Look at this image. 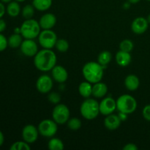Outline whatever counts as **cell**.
I'll return each instance as SVG.
<instances>
[{
	"label": "cell",
	"instance_id": "60d3db41",
	"mask_svg": "<svg viewBox=\"0 0 150 150\" xmlns=\"http://www.w3.org/2000/svg\"><path fill=\"white\" fill-rule=\"evenodd\" d=\"M147 21H148V22H149V23H150V14L149 15V16H148V17H147Z\"/></svg>",
	"mask_w": 150,
	"mask_h": 150
},
{
	"label": "cell",
	"instance_id": "d6986e66",
	"mask_svg": "<svg viewBox=\"0 0 150 150\" xmlns=\"http://www.w3.org/2000/svg\"><path fill=\"white\" fill-rule=\"evenodd\" d=\"M125 86L128 90L135 91L140 86V81L136 75H128L125 79Z\"/></svg>",
	"mask_w": 150,
	"mask_h": 150
},
{
	"label": "cell",
	"instance_id": "d4e9b609",
	"mask_svg": "<svg viewBox=\"0 0 150 150\" xmlns=\"http://www.w3.org/2000/svg\"><path fill=\"white\" fill-rule=\"evenodd\" d=\"M48 147L50 150H62L64 149V143L58 138H52L48 143Z\"/></svg>",
	"mask_w": 150,
	"mask_h": 150
},
{
	"label": "cell",
	"instance_id": "8d00e7d4",
	"mask_svg": "<svg viewBox=\"0 0 150 150\" xmlns=\"http://www.w3.org/2000/svg\"><path fill=\"white\" fill-rule=\"evenodd\" d=\"M4 13H5V7H4L2 2H0V18H1Z\"/></svg>",
	"mask_w": 150,
	"mask_h": 150
},
{
	"label": "cell",
	"instance_id": "5bb4252c",
	"mask_svg": "<svg viewBox=\"0 0 150 150\" xmlns=\"http://www.w3.org/2000/svg\"><path fill=\"white\" fill-rule=\"evenodd\" d=\"M52 78L58 83H64L67 80L68 73L66 69L61 65H55L51 70Z\"/></svg>",
	"mask_w": 150,
	"mask_h": 150
},
{
	"label": "cell",
	"instance_id": "4dcf8cb0",
	"mask_svg": "<svg viewBox=\"0 0 150 150\" xmlns=\"http://www.w3.org/2000/svg\"><path fill=\"white\" fill-rule=\"evenodd\" d=\"M48 99L50 103L57 105V104L59 103L60 100H61V96H60L59 94L57 93V92H50L49 95H48Z\"/></svg>",
	"mask_w": 150,
	"mask_h": 150
},
{
	"label": "cell",
	"instance_id": "836d02e7",
	"mask_svg": "<svg viewBox=\"0 0 150 150\" xmlns=\"http://www.w3.org/2000/svg\"><path fill=\"white\" fill-rule=\"evenodd\" d=\"M123 149L124 150H137L138 146H136L135 144L129 143V144H126L125 146L123 147Z\"/></svg>",
	"mask_w": 150,
	"mask_h": 150
},
{
	"label": "cell",
	"instance_id": "4316f807",
	"mask_svg": "<svg viewBox=\"0 0 150 150\" xmlns=\"http://www.w3.org/2000/svg\"><path fill=\"white\" fill-rule=\"evenodd\" d=\"M67 124L69 129H70V130H77L81 128L82 123L80 119L76 118V117H73V118L69 119Z\"/></svg>",
	"mask_w": 150,
	"mask_h": 150
},
{
	"label": "cell",
	"instance_id": "ac0fdd59",
	"mask_svg": "<svg viewBox=\"0 0 150 150\" xmlns=\"http://www.w3.org/2000/svg\"><path fill=\"white\" fill-rule=\"evenodd\" d=\"M116 61L121 67H126L131 62V55L129 52L123 51H119L116 54Z\"/></svg>",
	"mask_w": 150,
	"mask_h": 150
},
{
	"label": "cell",
	"instance_id": "7402d4cb",
	"mask_svg": "<svg viewBox=\"0 0 150 150\" xmlns=\"http://www.w3.org/2000/svg\"><path fill=\"white\" fill-rule=\"evenodd\" d=\"M112 55L108 51H103L99 54L98 57V62L103 67H105L111 62Z\"/></svg>",
	"mask_w": 150,
	"mask_h": 150
},
{
	"label": "cell",
	"instance_id": "ba28073f",
	"mask_svg": "<svg viewBox=\"0 0 150 150\" xmlns=\"http://www.w3.org/2000/svg\"><path fill=\"white\" fill-rule=\"evenodd\" d=\"M57 123L54 120H44L38 126V131L41 136L47 138H52L58 130Z\"/></svg>",
	"mask_w": 150,
	"mask_h": 150
},
{
	"label": "cell",
	"instance_id": "9c48e42d",
	"mask_svg": "<svg viewBox=\"0 0 150 150\" xmlns=\"http://www.w3.org/2000/svg\"><path fill=\"white\" fill-rule=\"evenodd\" d=\"M53 80L51 76L48 75H42L38 79L36 82L37 89L42 94L48 93L53 88Z\"/></svg>",
	"mask_w": 150,
	"mask_h": 150
},
{
	"label": "cell",
	"instance_id": "44dd1931",
	"mask_svg": "<svg viewBox=\"0 0 150 150\" xmlns=\"http://www.w3.org/2000/svg\"><path fill=\"white\" fill-rule=\"evenodd\" d=\"M32 4L36 10L45 11L52 5V0H33Z\"/></svg>",
	"mask_w": 150,
	"mask_h": 150
},
{
	"label": "cell",
	"instance_id": "cb8c5ba5",
	"mask_svg": "<svg viewBox=\"0 0 150 150\" xmlns=\"http://www.w3.org/2000/svg\"><path fill=\"white\" fill-rule=\"evenodd\" d=\"M22 35L20 34L15 33L12 35L9 38L8 40V45L11 48H16L21 46L22 42H23V39H22Z\"/></svg>",
	"mask_w": 150,
	"mask_h": 150
},
{
	"label": "cell",
	"instance_id": "e575fe53",
	"mask_svg": "<svg viewBox=\"0 0 150 150\" xmlns=\"http://www.w3.org/2000/svg\"><path fill=\"white\" fill-rule=\"evenodd\" d=\"M6 26H7V24H6L5 21L0 18V33L5 30Z\"/></svg>",
	"mask_w": 150,
	"mask_h": 150
},
{
	"label": "cell",
	"instance_id": "7c38bea8",
	"mask_svg": "<svg viewBox=\"0 0 150 150\" xmlns=\"http://www.w3.org/2000/svg\"><path fill=\"white\" fill-rule=\"evenodd\" d=\"M21 51L26 57H35L38 52V47L33 39H25L20 46Z\"/></svg>",
	"mask_w": 150,
	"mask_h": 150
},
{
	"label": "cell",
	"instance_id": "d6a6232c",
	"mask_svg": "<svg viewBox=\"0 0 150 150\" xmlns=\"http://www.w3.org/2000/svg\"><path fill=\"white\" fill-rule=\"evenodd\" d=\"M142 115L143 117L146 120V121L150 122V104L146 105L144 106L142 111Z\"/></svg>",
	"mask_w": 150,
	"mask_h": 150
},
{
	"label": "cell",
	"instance_id": "7bdbcfd3",
	"mask_svg": "<svg viewBox=\"0 0 150 150\" xmlns=\"http://www.w3.org/2000/svg\"><path fill=\"white\" fill-rule=\"evenodd\" d=\"M147 1H150V0H147Z\"/></svg>",
	"mask_w": 150,
	"mask_h": 150
},
{
	"label": "cell",
	"instance_id": "f35d334b",
	"mask_svg": "<svg viewBox=\"0 0 150 150\" xmlns=\"http://www.w3.org/2000/svg\"><path fill=\"white\" fill-rule=\"evenodd\" d=\"M128 1L130 3H131V4H136V3L140 1V0H128Z\"/></svg>",
	"mask_w": 150,
	"mask_h": 150
},
{
	"label": "cell",
	"instance_id": "603a6c76",
	"mask_svg": "<svg viewBox=\"0 0 150 150\" xmlns=\"http://www.w3.org/2000/svg\"><path fill=\"white\" fill-rule=\"evenodd\" d=\"M21 12V7L18 1H10L7 7V13L10 17H17Z\"/></svg>",
	"mask_w": 150,
	"mask_h": 150
},
{
	"label": "cell",
	"instance_id": "d590c367",
	"mask_svg": "<svg viewBox=\"0 0 150 150\" xmlns=\"http://www.w3.org/2000/svg\"><path fill=\"white\" fill-rule=\"evenodd\" d=\"M127 115H128V114H125V113H122V112H120V113H119V114H118L119 117H120V119L121 120L122 122H124V121H125L126 120H127Z\"/></svg>",
	"mask_w": 150,
	"mask_h": 150
},
{
	"label": "cell",
	"instance_id": "6da1fadb",
	"mask_svg": "<svg viewBox=\"0 0 150 150\" xmlns=\"http://www.w3.org/2000/svg\"><path fill=\"white\" fill-rule=\"evenodd\" d=\"M57 60V55L52 50L43 48L35 56L34 64L40 71L48 72L54 68Z\"/></svg>",
	"mask_w": 150,
	"mask_h": 150
},
{
	"label": "cell",
	"instance_id": "8fae6325",
	"mask_svg": "<svg viewBox=\"0 0 150 150\" xmlns=\"http://www.w3.org/2000/svg\"><path fill=\"white\" fill-rule=\"evenodd\" d=\"M39 134L38 127L32 125H27L22 130V138L28 144H32L36 142Z\"/></svg>",
	"mask_w": 150,
	"mask_h": 150
},
{
	"label": "cell",
	"instance_id": "52a82bcc",
	"mask_svg": "<svg viewBox=\"0 0 150 150\" xmlns=\"http://www.w3.org/2000/svg\"><path fill=\"white\" fill-rule=\"evenodd\" d=\"M70 112L68 107L62 103L56 105L52 111L53 120L59 125L67 123L70 119Z\"/></svg>",
	"mask_w": 150,
	"mask_h": 150
},
{
	"label": "cell",
	"instance_id": "4fadbf2b",
	"mask_svg": "<svg viewBox=\"0 0 150 150\" xmlns=\"http://www.w3.org/2000/svg\"><path fill=\"white\" fill-rule=\"evenodd\" d=\"M149 22L147 19L143 17H138L133 20L131 23V29L133 33L136 35L144 34L148 29Z\"/></svg>",
	"mask_w": 150,
	"mask_h": 150
},
{
	"label": "cell",
	"instance_id": "f1b7e54d",
	"mask_svg": "<svg viewBox=\"0 0 150 150\" xmlns=\"http://www.w3.org/2000/svg\"><path fill=\"white\" fill-rule=\"evenodd\" d=\"M55 47L59 52L64 53L69 49V42L65 39H58L56 42Z\"/></svg>",
	"mask_w": 150,
	"mask_h": 150
},
{
	"label": "cell",
	"instance_id": "ab89813d",
	"mask_svg": "<svg viewBox=\"0 0 150 150\" xmlns=\"http://www.w3.org/2000/svg\"><path fill=\"white\" fill-rule=\"evenodd\" d=\"M1 1L3 3H10L12 0H1Z\"/></svg>",
	"mask_w": 150,
	"mask_h": 150
},
{
	"label": "cell",
	"instance_id": "1f68e13d",
	"mask_svg": "<svg viewBox=\"0 0 150 150\" xmlns=\"http://www.w3.org/2000/svg\"><path fill=\"white\" fill-rule=\"evenodd\" d=\"M8 45V40L7 38L0 33V52L4 51Z\"/></svg>",
	"mask_w": 150,
	"mask_h": 150
},
{
	"label": "cell",
	"instance_id": "7a4b0ae2",
	"mask_svg": "<svg viewBox=\"0 0 150 150\" xmlns=\"http://www.w3.org/2000/svg\"><path fill=\"white\" fill-rule=\"evenodd\" d=\"M104 67L95 62H89L83 65L82 73L87 81L95 83L101 81L103 77Z\"/></svg>",
	"mask_w": 150,
	"mask_h": 150
},
{
	"label": "cell",
	"instance_id": "3957f363",
	"mask_svg": "<svg viewBox=\"0 0 150 150\" xmlns=\"http://www.w3.org/2000/svg\"><path fill=\"white\" fill-rule=\"evenodd\" d=\"M80 112L86 120H94L100 114L99 103L93 98H86L81 105Z\"/></svg>",
	"mask_w": 150,
	"mask_h": 150
},
{
	"label": "cell",
	"instance_id": "ffe728a7",
	"mask_svg": "<svg viewBox=\"0 0 150 150\" xmlns=\"http://www.w3.org/2000/svg\"><path fill=\"white\" fill-rule=\"evenodd\" d=\"M79 92L81 96L84 98H89L92 95V85L89 81H83L79 86Z\"/></svg>",
	"mask_w": 150,
	"mask_h": 150
},
{
	"label": "cell",
	"instance_id": "277c9868",
	"mask_svg": "<svg viewBox=\"0 0 150 150\" xmlns=\"http://www.w3.org/2000/svg\"><path fill=\"white\" fill-rule=\"evenodd\" d=\"M20 28L21 35L25 39H35L40 33V25L35 19H26Z\"/></svg>",
	"mask_w": 150,
	"mask_h": 150
},
{
	"label": "cell",
	"instance_id": "74e56055",
	"mask_svg": "<svg viewBox=\"0 0 150 150\" xmlns=\"http://www.w3.org/2000/svg\"><path fill=\"white\" fill-rule=\"evenodd\" d=\"M4 137L3 133H1V131L0 130V146H2V144H4Z\"/></svg>",
	"mask_w": 150,
	"mask_h": 150
},
{
	"label": "cell",
	"instance_id": "9a60e30c",
	"mask_svg": "<svg viewBox=\"0 0 150 150\" xmlns=\"http://www.w3.org/2000/svg\"><path fill=\"white\" fill-rule=\"evenodd\" d=\"M57 23V17L53 13H46L44 14L40 18L39 23L41 29H51Z\"/></svg>",
	"mask_w": 150,
	"mask_h": 150
},
{
	"label": "cell",
	"instance_id": "30bf717a",
	"mask_svg": "<svg viewBox=\"0 0 150 150\" xmlns=\"http://www.w3.org/2000/svg\"><path fill=\"white\" fill-rule=\"evenodd\" d=\"M100 113L104 116L113 114L117 109V101L111 97L105 98L99 103Z\"/></svg>",
	"mask_w": 150,
	"mask_h": 150
},
{
	"label": "cell",
	"instance_id": "484cf974",
	"mask_svg": "<svg viewBox=\"0 0 150 150\" xmlns=\"http://www.w3.org/2000/svg\"><path fill=\"white\" fill-rule=\"evenodd\" d=\"M35 9L33 4H26L22 10V16L25 19H31L35 14Z\"/></svg>",
	"mask_w": 150,
	"mask_h": 150
},
{
	"label": "cell",
	"instance_id": "b9f144b4",
	"mask_svg": "<svg viewBox=\"0 0 150 150\" xmlns=\"http://www.w3.org/2000/svg\"><path fill=\"white\" fill-rule=\"evenodd\" d=\"M16 1H17L18 2H23V1H26V0H16Z\"/></svg>",
	"mask_w": 150,
	"mask_h": 150
},
{
	"label": "cell",
	"instance_id": "83f0119b",
	"mask_svg": "<svg viewBox=\"0 0 150 150\" xmlns=\"http://www.w3.org/2000/svg\"><path fill=\"white\" fill-rule=\"evenodd\" d=\"M133 48H134V44H133V41L129 39L124 40L120 44V49L121 51H126V52L130 53L133 51Z\"/></svg>",
	"mask_w": 150,
	"mask_h": 150
},
{
	"label": "cell",
	"instance_id": "8992f818",
	"mask_svg": "<svg viewBox=\"0 0 150 150\" xmlns=\"http://www.w3.org/2000/svg\"><path fill=\"white\" fill-rule=\"evenodd\" d=\"M57 36L51 29H43L38 36V41L43 48L51 49L55 47L57 41Z\"/></svg>",
	"mask_w": 150,
	"mask_h": 150
},
{
	"label": "cell",
	"instance_id": "5b68a950",
	"mask_svg": "<svg viewBox=\"0 0 150 150\" xmlns=\"http://www.w3.org/2000/svg\"><path fill=\"white\" fill-rule=\"evenodd\" d=\"M137 108V101L132 95H122L117 100V109L120 112L130 114Z\"/></svg>",
	"mask_w": 150,
	"mask_h": 150
},
{
	"label": "cell",
	"instance_id": "f546056e",
	"mask_svg": "<svg viewBox=\"0 0 150 150\" xmlns=\"http://www.w3.org/2000/svg\"><path fill=\"white\" fill-rule=\"evenodd\" d=\"M31 149L30 146L27 142L25 141L23 142H16L12 144L10 146V150H29Z\"/></svg>",
	"mask_w": 150,
	"mask_h": 150
},
{
	"label": "cell",
	"instance_id": "e0dca14e",
	"mask_svg": "<svg viewBox=\"0 0 150 150\" xmlns=\"http://www.w3.org/2000/svg\"><path fill=\"white\" fill-rule=\"evenodd\" d=\"M92 86V96L95 98H102L105 96L108 92V86L105 83L99 81L93 83Z\"/></svg>",
	"mask_w": 150,
	"mask_h": 150
},
{
	"label": "cell",
	"instance_id": "2e32d148",
	"mask_svg": "<svg viewBox=\"0 0 150 150\" xmlns=\"http://www.w3.org/2000/svg\"><path fill=\"white\" fill-rule=\"evenodd\" d=\"M105 117H106L104 120V125L108 130H114L120 127L122 121L118 115L111 114Z\"/></svg>",
	"mask_w": 150,
	"mask_h": 150
}]
</instances>
